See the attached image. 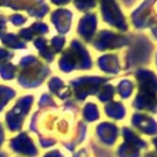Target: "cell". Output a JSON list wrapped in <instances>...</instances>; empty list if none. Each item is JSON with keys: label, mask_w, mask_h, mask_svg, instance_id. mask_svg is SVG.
Here are the masks:
<instances>
[{"label": "cell", "mask_w": 157, "mask_h": 157, "mask_svg": "<svg viewBox=\"0 0 157 157\" xmlns=\"http://www.w3.org/2000/svg\"><path fill=\"white\" fill-rule=\"evenodd\" d=\"M1 43L4 45V48L9 49V50H21V49H26L27 44L26 42H23L17 33L13 32H6L1 38Z\"/></svg>", "instance_id": "277c9868"}, {"label": "cell", "mask_w": 157, "mask_h": 157, "mask_svg": "<svg viewBox=\"0 0 157 157\" xmlns=\"http://www.w3.org/2000/svg\"><path fill=\"white\" fill-rule=\"evenodd\" d=\"M52 22L59 32H66L70 26V12L65 10H56L52 13Z\"/></svg>", "instance_id": "5b68a950"}, {"label": "cell", "mask_w": 157, "mask_h": 157, "mask_svg": "<svg viewBox=\"0 0 157 157\" xmlns=\"http://www.w3.org/2000/svg\"><path fill=\"white\" fill-rule=\"evenodd\" d=\"M53 4H56V5H60V4H65L67 2V0H52Z\"/></svg>", "instance_id": "4fadbf2b"}, {"label": "cell", "mask_w": 157, "mask_h": 157, "mask_svg": "<svg viewBox=\"0 0 157 157\" xmlns=\"http://www.w3.org/2000/svg\"><path fill=\"white\" fill-rule=\"evenodd\" d=\"M64 43H65L64 38H61V37H54V38L52 39V48H53V53L59 52V50L61 49V47L64 45Z\"/></svg>", "instance_id": "8fae6325"}, {"label": "cell", "mask_w": 157, "mask_h": 157, "mask_svg": "<svg viewBox=\"0 0 157 157\" xmlns=\"http://www.w3.org/2000/svg\"><path fill=\"white\" fill-rule=\"evenodd\" d=\"M16 75H17V65L12 64L11 61L0 65V77L2 80L10 81V80L15 78Z\"/></svg>", "instance_id": "52a82bcc"}, {"label": "cell", "mask_w": 157, "mask_h": 157, "mask_svg": "<svg viewBox=\"0 0 157 157\" xmlns=\"http://www.w3.org/2000/svg\"><path fill=\"white\" fill-rule=\"evenodd\" d=\"M48 74L49 69L34 55L22 56L17 65V82L26 88L40 85Z\"/></svg>", "instance_id": "6da1fadb"}, {"label": "cell", "mask_w": 157, "mask_h": 157, "mask_svg": "<svg viewBox=\"0 0 157 157\" xmlns=\"http://www.w3.org/2000/svg\"><path fill=\"white\" fill-rule=\"evenodd\" d=\"M16 92L5 85H0V110L2 109L4 105H6L13 97H15Z\"/></svg>", "instance_id": "ba28073f"}, {"label": "cell", "mask_w": 157, "mask_h": 157, "mask_svg": "<svg viewBox=\"0 0 157 157\" xmlns=\"http://www.w3.org/2000/svg\"><path fill=\"white\" fill-rule=\"evenodd\" d=\"M15 56V53L4 48V47H0V65L5 64V63H9L12 58Z\"/></svg>", "instance_id": "30bf717a"}, {"label": "cell", "mask_w": 157, "mask_h": 157, "mask_svg": "<svg viewBox=\"0 0 157 157\" xmlns=\"http://www.w3.org/2000/svg\"><path fill=\"white\" fill-rule=\"evenodd\" d=\"M7 21H10L15 27H21L22 25H25L27 22V17L18 13V12H13V13H10L9 16H6Z\"/></svg>", "instance_id": "9c48e42d"}, {"label": "cell", "mask_w": 157, "mask_h": 157, "mask_svg": "<svg viewBox=\"0 0 157 157\" xmlns=\"http://www.w3.org/2000/svg\"><path fill=\"white\" fill-rule=\"evenodd\" d=\"M48 33V26L40 21L32 23L29 27L27 28H22L18 31V37L23 40V42H28L32 40L34 38V36H42V34H47Z\"/></svg>", "instance_id": "3957f363"}, {"label": "cell", "mask_w": 157, "mask_h": 157, "mask_svg": "<svg viewBox=\"0 0 157 157\" xmlns=\"http://www.w3.org/2000/svg\"><path fill=\"white\" fill-rule=\"evenodd\" d=\"M7 2H9V0H0V6L1 7H6Z\"/></svg>", "instance_id": "5bb4252c"}, {"label": "cell", "mask_w": 157, "mask_h": 157, "mask_svg": "<svg viewBox=\"0 0 157 157\" xmlns=\"http://www.w3.org/2000/svg\"><path fill=\"white\" fill-rule=\"evenodd\" d=\"M7 32V18L5 15H0V38Z\"/></svg>", "instance_id": "7c38bea8"}, {"label": "cell", "mask_w": 157, "mask_h": 157, "mask_svg": "<svg viewBox=\"0 0 157 157\" xmlns=\"http://www.w3.org/2000/svg\"><path fill=\"white\" fill-rule=\"evenodd\" d=\"M6 7L13 11H27V13L36 18H42L48 13V5L44 0H9Z\"/></svg>", "instance_id": "7a4b0ae2"}, {"label": "cell", "mask_w": 157, "mask_h": 157, "mask_svg": "<svg viewBox=\"0 0 157 157\" xmlns=\"http://www.w3.org/2000/svg\"><path fill=\"white\" fill-rule=\"evenodd\" d=\"M33 44H34V47L37 48L39 55H40L44 60H47V61H52V60H53L54 53H53V50L48 47L45 38H43V37H37V38L34 39Z\"/></svg>", "instance_id": "8992f818"}]
</instances>
